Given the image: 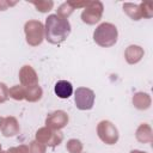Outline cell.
<instances>
[{
	"label": "cell",
	"instance_id": "cell-13",
	"mask_svg": "<svg viewBox=\"0 0 153 153\" xmlns=\"http://www.w3.org/2000/svg\"><path fill=\"white\" fill-rule=\"evenodd\" d=\"M55 94L61 99H67L73 93V85L67 80H59L54 86Z\"/></svg>",
	"mask_w": 153,
	"mask_h": 153
},
{
	"label": "cell",
	"instance_id": "cell-3",
	"mask_svg": "<svg viewBox=\"0 0 153 153\" xmlns=\"http://www.w3.org/2000/svg\"><path fill=\"white\" fill-rule=\"evenodd\" d=\"M26 43L31 47H38L44 39V25L39 20L30 19L24 25Z\"/></svg>",
	"mask_w": 153,
	"mask_h": 153
},
{
	"label": "cell",
	"instance_id": "cell-18",
	"mask_svg": "<svg viewBox=\"0 0 153 153\" xmlns=\"http://www.w3.org/2000/svg\"><path fill=\"white\" fill-rule=\"evenodd\" d=\"M82 148V142L78 139H69L66 143V149L68 153H81Z\"/></svg>",
	"mask_w": 153,
	"mask_h": 153
},
{
	"label": "cell",
	"instance_id": "cell-14",
	"mask_svg": "<svg viewBox=\"0 0 153 153\" xmlns=\"http://www.w3.org/2000/svg\"><path fill=\"white\" fill-rule=\"evenodd\" d=\"M131 100H133V105L137 110H147L152 104L151 96L146 92H136L133 96Z\"/></svg>",
	"mask_w": 153,
	"mask_h": 153
},
{
	"label": "cell",
	"instance_id": "cell-2",
	"mask_svg": "<svg viewBox=\"0 0 153 153\" xmlns=\"http://www.w3.org/2000/svg\"><path fill=\"white\" fill-rule=\"evenodd\" d=\"M118 38V31L112 23L104 22L99 24L93 31V41L96 44L103 48H110L116 44Z\"/></svg>",
	"mask_w": 153,
	"mask_h": 153
},
{
	"label": "cell",
	"instance_id": "cell-6",
	"mask_svg": "<svg viewBox=\"0 0 153 153\" xmlns=\"http://www.w3.org/2000/svg\"><path fill=\"white\" fill-rule=\"evenodd\" d=\"M35 136H36L35 140H37L38 142H42L43 145L51 147V148L59 146L63 140V134L60 130H53V129H49L48 127L39 128L36 131Z\"/></svg>",
	"mask_w": 153,
	"mask_h": 153
},
{
	"label": "cell",
	"instance_id": "cell-5",
	"mask_svg": "<svg viewBox=\"0 0 153 153\" xmlns=\"http://www.w3.org/2000/svg\"><path fill=\"white\" fill-rule=\"evenodd\" d=\"M104 6L102 1H88L84 11L81 12V20L87 25H94L102 19Z\"/></svg>",
	"mask_w": 153,
	"mask_h": 153
},
{
	"label": "cell",
	"instance_id": "cell-17",
	"mask_svg": "<svg viewBox=\"0 0 153 153\" xmlns=\"http://www.w3.org/2000/svg\"><path fill=\"white\" fill-rule=\"evenodd\" d=\"M38 12L41 13H45L49 12L50 10H53L54 7V1L51 0H38V1H30Z\"/></svg>",
	"mask_w": 153,
	"mask_h": 153
},
{
	"label": "cell",
	"instance_id": "cell-10",
	"mask_svg": "<svg viewBox=\"0 0 153 153\" xmlns=\"http://www.w3.org/2000/svg\"><path fill=\"white\" fill-rule=\"evenodd\" d=\"M1 133L5 137H12L16 136L17 134H19L20 131V127H19V122L14 116H7L4 117L2 121V126H1Z\"/></svg>",
	"mask_w": 153,
	"mask_h": 153
},
{
	"label": "cell",
	"instance_id": "cell-1",
	"mask_svg": "<svg viewBox=\"0 0 153 153\" xmlns=\"http://www.w3.org/2000/svg\"><path fill=\"white\" fill-rule=\"evenodd\" d=\"M71 23L57 14H50L44 24V38L50 43L59 45L66 41L71 33Z\"/></svg>",
	"mask_w": 153,
	"mask_h": 153
},
{
	"label": "cell",
	"instance_id": "cell-23",
	"mask_svg": "<svg viewBox=\"0 0 153 153\" xmlns=\"http://www.w3.org/2000/svg\"><path fill=\"white\" fill-rule=\"evenodd\" d=\"M8 98H10V92L7 85L5 82H0V104L5 103Z\"/></svg>",
	"mask_w": 153,
	"mask_h": 153
},
{
	"label": "cell",
	"instance_id": "cell-27",
	"mask_svg": "<svg viewBox=\"0 0 153 153\" xmlns=\"http://www.w3.org/2000/svg\"><path fill=\"white\" fill-rule=\"evenodd\" d=\"M2 121H4V117L0 116V128H1V126H2Z\"/></svg>",
	"mask_w": 153,
	"mask_h": 153
},
{
	"label": "cell",
	"instance_id": "cell-16",
	"mask_svg": "<svg viewBox=\"0 0 153 153\" xmlns=\"http://www.w3.org/2000/svg\"><path fill=\"white\" fill-rule=\"evenodd\" d=\"M123 11L126 12V14L133 19V20H140L141 17V11L137 4H133V2H124L123 4Z\"/></svg>",
	"mask_w": 153,
	"mask_h": 153
},
{
	"label": "cell",
	"instance_id": "cell-12",
	"mask_svg": "<svg viewBox=\"0 0 153 153\" xmlns=\"http://www.w3.org/2000/svg\"><path fill=\"white\" fill-rule=\"evenodd\" d=\"M135 137L141 143H151L153 141L152 127L148 123H141L135 131Z\"/></svg>",
	"mask_w": 153,
	"mask_h": 153
},
{
	"label": "cell",
	"instance_id": "cell-15",
	"mask_svg": "<svg viewBox=\"0 0 153 153\" xmlns=\"http://www.w3.org/2000/svg\"><path fill=\"white\" fill-rule=\"evenodd\" d=\"M42 96H43V90L39 85L24 87V99L30 102V103L38 102L42 98Z\"/></svg>",
	"mask_w": 153,
	"mask_h": 153
},
{
	"label": "cell",
	"instance_id": "cell-4",
	"mask_svg": "<svg viewBox=\"0 0 153 153\" xmlns=\"http://www.w3.org/2000/svg\"><path fill=\"white\" fill-rule=\"evenodd\" d=\"M97 135L105 145H115L120 139L117 128L108 120H103L97 124Z\"/></svg>",
	"mask_w": 153,
	"mask_h": 153
},
{
	"label": "cell",
	"instance_id": "cell-19",
	"mask_svg": "<svg viewBox=\"0 0 153 153\" xmlns=\"http://www.w3.org/2000/svg\"><path fill=\"white\" fill-rule=\"evenodd\" d=\"M140 11H141V17L142 18H151L153 16V2L152 1H142L139 4Z\"/></svg>",
	"mask_w": 153,
	"mask_h": 153
},
{
	"label": "cell",
	"instance_id": "cell-22",
	"mask_svg": "<svg viewBox=\"0 0 153 153\" xmlns=\"http://www.w3.org/2000/svg\"><path fill=\"white\" fill-rule=\"evenodd\" d=\"M47 146L42 142H38L37 140H33L27 146V153H45Z\"/></svg>",
	"mask_w": 153,
	"mask_h": 153
},
{
	"label": "cell",
	"instance_id": "cell-20",
	"mask_svg": "<svg viewBox=\"0 0 153 153\" xmlns=\"http://www.w3.org/2000/svg\"><path fill=\"white\" fill-rule=\"evenodd\" d=\"M73 12H74V8L69 5L68 1H66V2H63V4H61V5L59 6L56 14H57L59 17L63 18V19H68V17H69Z\"/></svg>",
	"mask_w": 153,
	"mask_h": 153
},
{
	"label": "cell",
	"instance_id": "cell-8",
	"mask_svg": "<svg viewBox=\"0 0 153 153\" xmlns=\"http://www.w3.org/2000/svg\"><path fill=\"white\" fill-rule=\"evenodd\" d=\"M69 117L68 114L63 110H55L50 114H48L45 118V127L53 130H61L68 124Z\"/></svg>",
	"mask_w": 153,
	"mask_h": 153
},
{
	"label": "cell",
	"instance_id": "cell-21",
	"mask_svg": "<svg viewBox=\"0 0 153 153\" xmlns=\"http://www.w3.org/2000/svg\"><path fill=\"white\" fill-rule=\"evenodd\" d=\"M10 97L14 100H23L24 99V86L22 85H14L11 88H8Z\"/></svg>",
	"mask_w": 153,
	"mask_h": 153
},
{
	"label": "cell",
	"instance_id": "cell-28",
	"mask_svg": "<svg viewBox=\"0 0 153 153\" xmlns=\"http://www.w3.org/2000/svg\"><path fill=\"white\" fill-rule=\"evenodd\" d=\"M1 151H2V148H1V145H0V153H1Z\"/></svg>",
	"mask_w": 153,
	"mask_h": 153
},
{
	"label": "cell",
	"instance_id": "cell-30",
	"mask_svg": "<svg viewBox=\"0 0 153 153\" xmlns=\"http://www.w3.org/2000/svg\"><path fill=\"white\" fill-rule=\"evenodd\" d=\"M81 153H84V152H81Z\"/></svg>",
	"mask_w": 153,
	"mask_h": 153
},
{
	"label": "cell",
	"instance_id": "cell-29",
	"mask_svg": "<svg viewBox=\"0 0 153 153\" xmlns=\"http://www.w3.org/2000/svg\"><path fill=\"white\" fill-rule=\"evenodd\" d=\"M1 153H6V151H1Z\"/></svg>",
	"mask_w": 153,
	"mask_h": 153
},
{
	"label": "cell",
	"instance_id": "cell-11",
	"mask_svg": "<svg viewBox=\"0 0 153 153\" xmlns=\"http://www.w3.org/2000/svg\"><path fill=\"white\" fill-rule=\"evenodd\" d=\"M143 55H145L143 49L136 44H130L124 50V59L129 65H135V63L140 62L142 60Z\"/></svg>",
	"mask_w": 153,
	"mask_h": 153
},
{
	"label": "cell",
	"instance_id": "cell-26",
	"mask_svg": "<svg viewBox=\"0 0 153 153\" xmlns=\"http://www.w3.org/2000/svg\"><path fill=\"white\" fill-rule=\"evenodd\" d=\"M129 153H147V152H143V151H140V149H133Z\"/></svg>",
	"mask_w": 153,
	"mask_h": 153
},
{
	"label": "cell",
	"instance_id": "cell-25",
	"mask_svg": "<svg viewBox=\"0 0 153 153\" xmlns=\"http://www.w3.org/2000/svg\"><path fill=\"white\" fill-rule=\"evenodd\" d=\"M16 5V2H11V1H6V0H0V11H5L7 10L10 6Z\"/></svg>",
	"mask_w": 153,
	"mask_h": 153
},
{
	"label": "cell",
	"instance_id": "cell-9",
	"mask_svg": "<svg viewBox=\"0 0 153 153\" xmlns=\"http://www.w3.org/2000/svg\"><path fill=\"white\" fill-rule=\"evenodd\" d=\"M19 81L24 87L35 86L38 85V75L30 65H24L19 69Z\"/></svg>",
	"mask_w": 153,
	"mask_h": 153
},
{
	"label": "cell",
	"instance_id": "cell-24",
	"mask_svg": "<svg viewBox=\"0 0 153 153\" xmlns=\"http://www.w3.org/2000/svg\"><path fill=\"white\" fill-rule=\"evenodd\" d=\"M6 153H27V146L26 145H20L17 147H11L6 151Z\"/></svg>",
	"mask_w": 153,
	"mask_h": 153
},
{
	"label": "cell",
	"instance_id": "cell-7",
	"mask_svg": "<svg viewBox=\"0 0 153 153\" xmlns=\"http://www.w3.org/2000/svg\"><path fill=\"white\" fill-rule=\"evenodd\" d=\"M94 99H96V94L93 90L88 87H78L74 92L75 106L79 110H82V111L91 110L94 105Z\"/></svg>",
	"mask_w": 153,
	"mask_h": 153
}]
</instances>
